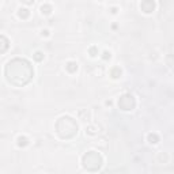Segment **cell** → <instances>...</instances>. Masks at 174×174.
Here are the masks:
<instances>
[{
  "label": "cell",
  "instance_id": "obj_1",
  "mask_svg": "<svg viewBox=\"0 0 174 174\" xmlns=\"http://www.w3.org/2000/svg\"><path fill=\"white\" fill-rule=\"evenodd\" d=\"M118 106H120L122 110H131V109L135 106L134 97H132V95H124V97H121L120 101H118Z\"/></svg>",
  "mask_w": 174,
  "mask_h": 174
},
{
  "label": "cell",
  "instance_id": "obj_8",
  "mask_svg": "<svg viewBox=\"0 0 174 174\" xmlns=\"http://www.w3.org/2000/svg\"><path fill=\"white\" fill-rule=\"evenodd\" d=\"M34 57H36V60H38V61H40V60H42V57H44V56H42V53H41V52H37Z\"/></svg>",
  "mask_w": 174,
  "mask_h": 174
},
{
  "label": "cell",
  "instance_id": "obj_7",
  "mask_svg": "<svg viewBox=\"0 0 174 174\" xmlns=\"http://www.w3.org/2000/svg\"><path fill=\"white\" fill-rule=\"evenodd\" d=\"M25 16V18H26V16H29V11H27V10L26 8H20L19 10V16Z\"/></svg>",
  "mask_w": 174,
  "mask_h": 174
},
{
  "label": "cell",
  "instance_id": "obj_3",
  "mask_svg": "<svg viewBox=\"0 0 174 174\" xmlns=\"http://www.w3.org/2000/svg\"><path fill=\"white\" fill-rule=\"evenodd\" d=\"M67 70L70 71V72H74V71L78 70V64L74 63V61H70V63L67 64Z\"/></svg>",
  "mask_w": 174,
  "mask_h": 174
},
{
  "label": "cell",
  "instance_id": "obj_4",
  "mask_svg": "<svg viewBox=\"0 0 174 174\" xmlns=\"http://www.w3.org/2000/svg\"><path fill=\"white\" fill-rule=\"evenodd\" d=\"M41 11H42V14H44V12H45V14H50V11H52V7L45 4V6L41 7Z\"/></svg>",
  "mask_w": 174,
  "mask_h": 174
},
{
  "label": "cell",
  "instance_id": "obj_6",
  "mask_svg": "<svg viewBox=\"0 0 174 174\" xmlns=\"http://www.w3.org/2000/svg\"><path fill=\"white\" fill-rule=\"evenodd\" d=\"M27 143H29V142H27L26 138H19L18 139V144L19 146H27Z\"/></svg>",
  "mask_w": 174,
  "mask_h": 174
},
{
  "label": "cell",
  "instance_id": "obj_2",
  "mask_svg": "<svg viewBox=\"0 0 174 174\" xmlns=\"http://www.w3.org/2000/svg\"><path fill=\"white\" fill-rule=\"evenodd\" d=\"M142 7V10L144 12H151V11H154V8H155V3L154 2H144V3H142L140 4Z\"/></svg>",
  "mask_w": 174,
  "mask_h": 174
},
{
  "label": "cell",
  "instance_id": "obj_5",
  "mask_svg": "<svg viewBox=\"0 0 174 174\" xmlns=\"http://www.w3.org/2000/svg\"><path fill=\"white\" fill-rule=\"evenodd\" d=\"M148 140H150V143H158V136H156L155 134H150Z\"/></svg>",
  "mask_w": 174,
  "mask_h": 174
}]
</instances>
